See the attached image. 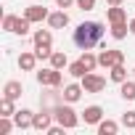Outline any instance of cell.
Wrapping results in <instances>:
<instances>
[{
	"instance_id": "15",
	"label": "cell",
	"mask_w": 135,
	"mask_h": 135,
	"mask_svg": "<svg viewBox=\"0 0 135 135\" xmlns=\"http://www.w3.org/2000/svg\"><path fill=\"white\" fill-rule=\"evenodd\" d=\"M37 53H21L19 56V69L21 72H35V66H37Z\"/></svg>"
},
{
	"instance_id": "26",
	"label": "cell",
	"mask_w": 135,
	"mask_h": 135,
	"mask_svg": "<svg viewBox=\"0 0 135 135\" xmlns=\"http://www.w3.org/2000/svg\"><path fill=\"white\" fill-rule=\"evenodd\" d=\"M122 124H124L127 130H135V111H124V114H122Z\"/></svg>"
},
{
	"instance_id": "29",
	"label": "cell",
	"mask_w": 135,
	"mask_h": 135,
	"mask_svg": "<svg viewBox=\"0 0 135 135\" xmlns=\"http://www.w3.org/2000/svg\"><path fill=\"white\" fill-rule=\"evenodd\" d=\"M106 3H109V6H122L124 0H106Z\"/></svg>"
},
{
	"instance_id": "9",
	"label": "cell",
	"mask_w": 135,
	"mask_h": 135,
	"mask_svg": "<svg viewBox=\"0 0 135 135\" xmlns=\"http://www.w3.org/2000/svg\"><path fill=\"white\" fill-rule=\"evenodd\" d=\"M13 122H16L19 130H29L32 122H35V111H29V109H19V111L13 114Z\"/></svg>"
},
{
	"instance_id": "11",
	"label": "cell",
	"mask_w": 135,
	"mask_h": 135,
	"mask_svg": "<svg viewBox=\"0 0 135 135\" xmlns=\"http://www.w3.org/2000/svg\"><path fill=\"white\" fill-rule=\"evenodd\" d=\"M21 93H24V85H21L19 80H8V82H6V88H3V95H6V98H11V101H19V98H21Z\"/></svg>"
},
{
	"instance_id": "16",
	"label": "cell",
	"mask_w": 135,
	"mask_h": 135,
	"mask_svg": "<svg viewBox=\"0 0 135 135\" xmlns=\"http://www.w3.org/2000/svg\"><path fill=\"white\" fill-rule=\"evenodd\" d=\"M95 127H98V135H117V130H119V124L114 119H101Z\"/></svg>"
},
{
	"instance_id": "3",
	"label": "cell",
	"mask_w": 135,
	"mask_h": 135,
	"mask_svg": "<svg viewBox=\"0 0 135 135\" xmlns=\"http://www.w3.org/2000/svg\"><path fill=\"white\" fill-rule=\"evenodd\" d=\"M53 117H56V122H58V124H64L66 130H74V127L80 124L77 111L72 109V103H66V101H61L58 106H53Z\"/></svg>"
},
{
	"instance_id": "31",
	"label": "cell",
	"mask_w": 135,
	"mask_h": 135,
	"mask_svg": "<svg viewBox=\"0 0 135 135\" xmlns=\"http://www.w3.org/2000/svg\"><path fill=\"white\" fill-rule=\"evenodd\" d=\"M132 80H135V74H132Z\"/></svg>"
},
{
	"instance_id": "6",
	"label": "cell",
	"mask_w": 135,
	"mask_h": 135,
	"mask_svg": "<svg viewBox=\"0 0 135 135\" xmlns=\"http://www.w3.org/2000/svg\"><path fill=\"white\" fill-rule=\"evenodd\" d=\"M82 88H85V93H103L106 90V80L101 74H95V72H88L82 77Z\"/></svg>"
},
{
	"instance_id": "2",
	"label": "cell",
	"mask_w": 135,
	"mask_h": 135,
	"mask_svg": "<svg viewBox=\"0 0 135 135\" xmlns=\"http://www.w3.org/2000/svg\"><path fill=\"white\" fill-rule=\"evenodd\" d=\"M32 42H35L37 58L40 61H50V53H53V35H50V29H37Z\"/></svg>"
},
{
	"instance_id": "5",
	"label": "cell",
	"mask_w": 135,
	"mask_h": 135,
	"mask_svg": "<svg viewBox=\"0 0 135 135\" xmlns=\"http://www.w3.org/2000/svg\"><path fill=\"white\" fill-rule=\"evenodd\" d=\"M35 77H37V85L42 88H61V69L48 66V69H40Z\"/></svg>"
},
{
	"instance_id": "8",
	"label": "cell",
	"mask_w": 135,
	"mask_h": 135,
	"mask_svg": "<svg viewBox=\"0 0 135 135\" xmlns=\"http://www.w3.org/2000/svg\"><path fill=\"white\" fill-rule=\"evenodd\" d=\"M24 16H27L32 24H37V21H45L50 13H48V8H42V6L35 3V6H27V8H24Z\"/></svg>"
},
{
	"instance_id": "12",
	"label": "cell",
	"mask_w": 135,
	"mask_h": 135,
	"mask_svg": "<svg viewBox=\"0 0 135 135\" xmlns=\"http://www.w3.org/2000/svg\"><path fill=\"white\" fill-rule=\"evenodd\" d=\"M48 24H50V29H64V27H69V13L61 8V11H56V13L48 16Z\"/></svg>"
},
{
	"instance_id": "19",
	"label": "cell",
	"mask_w": 135,
	"mask_h": 135,
	"mask_svg": "<svg viewBox=\"0 0 135 135\" xmlns=\"http://www.w3.org/2000/svg\"><path fill=\"white\" fill-rule=\"evenodd\" d=\"M119 95L124 101H135V80H124L119 85Z\"/></svg>"
},
{
	"instance_id": "21",
	"label": "cell",
	"mask_w": 135,
	"mask_h": 135,
	"mask_svg": "<svg viewBox=\"0 0 135 135\" xmlns=\"http://www.w3.org/2000/svg\"><path fill=\"white\" fill-rule=\"evenodd\" d=\"M66 64H69V61H66V53H64V50H53V53H50V66H53V69H61V72H64Z\"/></svg>"
},
{
	"instance_id": "22",
	"label": "cell",
	"mask_w": 135,
	"mask_h": 135,
	"mask_svg": "<svg viewBox=\"0 0 135 135\" xmlns=\"http://www.w3.org/2000/svg\"><path fill=\"white\" fill-rule=\"evenodd\" d=\"M80 61L85 64V69H88V72H93L95 66H98V56H95V53H90V50H82V56H80Z\"/></svg>"
},
{
	"instance_id": "25",
	"label": "cell",
	"mask_w": 135,
	"mask_h": 135,
	"mask_svg": "<svg viewBox=\"0 0 135 135\" xmlns=\"http://www.w3.org/2000/svg\"><path fill=\"white\" fill-rule=\"evenodd\" d=\"M16 19H19V16H13V13H6V16H3V24H0V27H3L6 32H13V27H16Z\"/></svg>"
},
{
	"instance_id": "20",
	"label": "cell",
	"mask_w": 135,
	"mask_h": 135,
	"mask_svg": "<svg viewBox=\"0 0 135 135\" xmlns=\"http://www.w3.org/2000/svg\"><path fill=\"white\" fill-rule=\"evenodd\" d=\"M29 27H32V21H29L27 16H19V19H16V27H13V35L27 37V35H29Z\"/></svg>"
},
{
	"instance_id": "23",
	"label": "cell",
	"mask_w": 135,
	"mask_h": 135,
	"mask_svg": "<svg viewBox=\"0 0 135 135\" xmlns=\"http://www.w3.org/2000/svg\"><path fill=\"white\" fill-rule=\"evenodd\" d=\"M69 74L77 77V80H82V77L88 74V69H85V64H82V61H74V64H69Z\"/></svg>"
},
{
	"instance_id": "28",
	"label": "cell",
	"mask_w": 135,
	"mask_h": 135,
	"mask_svg": "<svg viewBox=\"0 0 135 135\" xmlns=\"http://www.w3.org/2000/svg\"><path fill=\"white\" fill-rule=\"evenodd\" d=\"M56 6L58 8H72V6H77V0H56Z\"/></svg>"
},
{
	"instance_id": "1",
	"label": "cell",
	"mask_w": 135,
	"mask_h": 135,
	"mask_svg": "<svg viewBox=\"0 0 135 135\" xmlns=\"http://www.w3.org/2000/svg\"><path fill=\"white\" fill-rule=\"evenodd\" d=\"M103 35H106V27L101 21H82L74 32H72V40L80 50H93L95 45L103 42Z\"/></svg>"
},
{
	"instance_id": "14",
	"label": "cell",
	"mask_w": 135,
	"mask_h": 135,
	"mask_svg": "<svg viewBox=\"0 0 135 135\" xmlns=\"http://www.w3.org/2000/svg\"><path fill=\"white\" fill-rule=\"evenodd\" d=\"M82 119H85V124H98L103 119V109L101 106H88L82 111Z\"/></svg>"
},
{
	"instance_id": "24",
	"label": "cell",
	"mask_w": 135,
	"mask_h": 135,
	"mask_svg": "<svg viewBox=\"0 0 135 135\" xmlns=\"http://www.w3.org/2000/svg\"><path fill=\"white\" fill-rule=\"evenodd\" d=\"M16 109H13V101L3 95V101H0V117H13Z\"/></svg>"
},
{
	"instance_id": "17",
	"label": "cell",
	"mask_w": 135,
	"mask_h": 135,
	"mask_svg": "<svg viewBox=\"0 0 135 135\" xmlns=\"http://www.w3.org/2000/svg\"><path fill=\"white\" fill-rule=\"evenodd\" d=\"M109 77H111V82L122 85V82L127 80V69H124V64H117V66H111V69H109Z\"/></svg>"
},
{
	"instance_id": "10",
	"label": "cell",
	"mask_w": 135,
	"mask_h": 135,
	"mask_svg": "<svg viewBox=\"0 0 135 135\" xmlns=\"http://www.w3.org/2000/svg\"><path fill=\"white\" fill-rule=\"evenodd\" d=\"M82 93H85L82 82H80V85L72 82V85H66V88H64V101H66V103H77V101L82 98Z\"/></svg>"
},
{
	"instance_id": "30",
	"label": "cell",
	"mask_w": 135,
	"mask_h": 135,
	"mask_svg": "<svg viewBox=\"0 0 135 135\" xmlns=\"http://www.w3.org/2000/svg\"><path fill=\"white\" fill-rule=\"evenodd\" d=\"M130 32L135 35V19H130Z\"/></svg>"
},
{
	"instance_id": "27",
	"label": "cell",
	"mask_w": 135,
	"mask_h": 135,
	"mask_svg": "<svg viewBox=\"0 0 135 135\" xmlns=\"http://www.w3.org/2000/svg\"><path fill=\"white\" fill-rule=\"evenodd\" d=\"M77 8H82V11H93V8H95V0H77Z\"/></svg>"
},
{
	"instance_id": "13",
	"label": "cell",
	"mask_w": 135,
	"mask_h": 135,
	"mask_svg": "<svg viewBox=\"0 0 135 135\" xmlns=\"http://www.w3.org/2000/svg\"><path fill=\"white\" fill-rule=\"evenodd\" d=\"M106 21H109V24L127 21V11H124L122 6H109V11H106Z\"/></svg>"
},
{
	"instance_id": "7",
	"label": "cell",
	"mask_w": 135,
	"mask_h": 135,
	"mask_svg": "<svg viewBox=\"0 0 135 135\" xmlns=\"http://www.w3.org/2000/svg\"><path fill=\"white\" fill-rule=\"evenodd\" d=\"M53 109H48V106H42V111L40 114H35V122H32V127L35 130H40V132H48V127L53 124Z\"/></svg>"
},
{
	"instance_id": "4",
	"label": "cell",
	"mask_w": 135,
	"mask_h": 135,
	"mask_svg": "<svg viewBox=\"0 0 135 135\" xmlns=\"http://www.w3.org/2000/svg\"><path fill=\"white\" fill-rule=\"evenodd\" d=\"M117 64H124V50H117V48H103L98 53V66L103 69H111Z\"/></svg>"
},
{
	"instance_id": "18",
	"label": "cell",
	"mask_w": 135,
	"mask_h": 135,
	"mask_svg": "<svg viewBox=\"0 0 135 135\" xmlns=\"http://www.w3.org/2000/svg\"><path fill=\"white\" fill-rule=\"evenodd\" d=\"M127 32H130V21H119V24H111V37L114 40H124L127 37Z\"/></svg>"
}]
</instances>
